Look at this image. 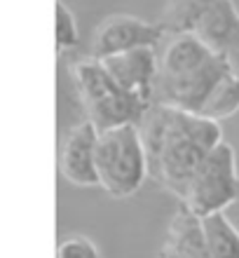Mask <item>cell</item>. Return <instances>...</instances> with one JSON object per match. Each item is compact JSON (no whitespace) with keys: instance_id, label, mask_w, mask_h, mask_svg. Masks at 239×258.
Segmentation results:
<instances>
[{"instance_id":"obj_12","label":"cell","mask_w":239,"mask_h":258,"mask_svg":"<svg viewBox=\"0 0 239 258\" xmlns=\"http://www.w3.org/2000/svg\"><path fill=\"white\" fill-rule=\"evenodd\" d=\"M213 0H169V5L164 7L162 21L160 26L164 28V33H192L197 21L202 19V14L206 12V7Z\"/></svg>"},{"instance_id":"obj_2","label":"cell","mask_w":239,"mask_h":258,"mask_svg":"<svg viewBox=\"0 0 239 258\" xmlns=\"http://www.w3.org/2000/svg\"><path fill=\"white\" fill-rule=\"evenodd\" d=\"M68 71L80 96L85 120H89L99 132L120 124H138L145 108L150 106L120 87L108 73V68L103 66V61L96 56L77 59L68 66Z\"/></svg>"},{"instance_id":"obj_4","label":"cell","mask_w":239,"mask_h":258,"mask_svg":"<svg viewBox=\"0 0 239 258\" xmlns=\"http://www.w3.org/2000/svg\"><path fill=\"white\" fill-rule=\"evenodd\" d=\"M239 202V167H237V153L232 143L225 139L206 155L197 174L192 176L188 190H185L181 204L204 218L211 214L227 211Z\"/></svg>"},{"instance_id":"obj_15","label":"cell","mask_w":239,"mask_h":258,"mask_svg":"<svg viewBox=\"0 0 239 258\" xmlns=\"http://www.w3.org/2000/svg\"><path fill=\"white\" fill-rule=\"evenodd\" d=\"M220 59L225 61L227 71L232 75H237L239 78V28L234 31V35L230 38V42L225 45V49H223V54H220Z\"/></svg>"},{"instance_id":"obj_8","label":"cell","mask_w":239,"mask_h":258,"mask_svg":"<svg viewBox=\"0 0 239 258\" xmlns=\"http://www.w3.org/2000/svg\"><path fill=\"white\" fill-rule=\"evenodd\" d=\"M157 258H213L204 242L202 218L183 204L171 216Z\"/></svg>"},{"instance_id":"obj_1","label":"cell","mask_w":239,"mask_h":258,"mask_svg":"<svg viewBox=\"0 0 239 258\" xmlns=\"http://www.w3.org/2000/svg\"><path fill=\"white\" fill-rule=\"evenodd\" d=\"M138 132L148 153L150 178L178 202L206 155L223 141L220 122L157 101L145 108Z\"/></svg>"},{"instance_id":"obj_9","label":"cell","mask_w":239,"mask_h":258,"mask_svg":"<svg viewBox=\"0 0 239 258\" xmlns=\"http://www.w3.org/2000/svg\"><path fill=\"white\" fill-rule=\"evenodd\" d=\"M237 28H239L237 5L232 0H213L211 5L206 7V12L202 14V19L197 21L192 33L220 56Z\"/></svg>"},{"instance_id":"obj_14","label":"cell","mask_w":239,"mask_h":258,"mask_svg":"<svg viewBox=\"0 0 239 258\" xmlns=\"http://www.w3.org/2000/svg\"><path fill=\"white\" fill-rule=\"evenodd\" d=\"M56 258H101V251L85 235H68L56 246Z\"/></svg>"},{"instance_id":"obj_5","label":"cell","mask_w":239,"mask_h":258,"mask_svg":"<svg viewBox=\"0 0 239 258\" xmlns=\"http://www.w3.org/2000/svg\"><path fill=\"white\" fill-rule=\"evenodd\" d=\"M164 28L160 24L131 17V14H113L99 24L92 40V56L108 59L141 47H160L164 40Z\"/></svg>"},{"instance_id":"obj_3","label":"cell","mask_w":239,"mask_h":258,"mask_svg":"<svg viewBox=\"0 0 239 258\" xmlns=\"http://www.w3.org/2000/svg\"><path fill=\"white\" fill-rule=\"evenodd\" d=\"M96 171L99 188L115 200H127L143 188L150 176V164L138 124H120L99 132Z\"/></svg>"},{"instance_id":"obj_11","label":"cell","mask_w":239,"mask_h":258,"mask_svg":"<svg viewBox=\"0 0 239 258\" xmlns=\"http://www.w3.org/2000/svg\"><path fill=\"white\" fill-rule=\"evenodd\" d=\"M237 113H239V78L227 71L218 80V85L213 87V92L209 94L199 115L209 117L213 122H223V120H230Z\"/></svg>"},{"instance_id":"obj_13","label":"cell","mask_w":239,"mask_h":258,"mask_svg":"<svg viewBox=\"0 0 239 258\" xmlns=\"http://www.w3.org/2000/svg\"><path fill=\"white\" fill-rule=\"evenodd\" d=\"M56 26H54V40H56V54H66L80 42V28H77L75 14L70 12V7L61 0H56L54 7Z\"/></svg>"},{"instance_id":"obj_7","label":"cell","mask_w":239,"mask_h":258,"mask_svg":"<svg viewBox=\"0 0 239 258\" xmlns=\"http://www.w3.org/2000/svg\"><path fill=\"white\" fill-rule=\"evenodd\" d=\"M101 61L122 89H127L129 94L138 96L145 103L155 101V80L160 71L157 47L131 49V52L108 56Z\"/></svg>"},{"instance_id":"obj_10","label":"cell","mask_w":239,"mask_h":258,"mask_svg":"<svg viewBox=\"0 0 239 258\" xmlns=\"http://www.w3.org/2000/svg\"><path fill=\"white\" fill-rule=\"evenodd\" d=\"M202 232L213 258H239V230L225 211L202 218Z\"/></svg>"},{"instance_id":"obj_6","label":"cell","mask_w":239,"mask_h":258,"mask_svg":"<svg viewBox=\"0 0 239 258\" xmlns=\"http://www.w3.org/2000/svg\"><path fill=\"white\" fill-rule=\"evenodd\" d=\"M96 150H99V129L89 120L75 122L70 129H66L59 148V171L70 185L99 188Z\"/></svg>"}]
</instances>
